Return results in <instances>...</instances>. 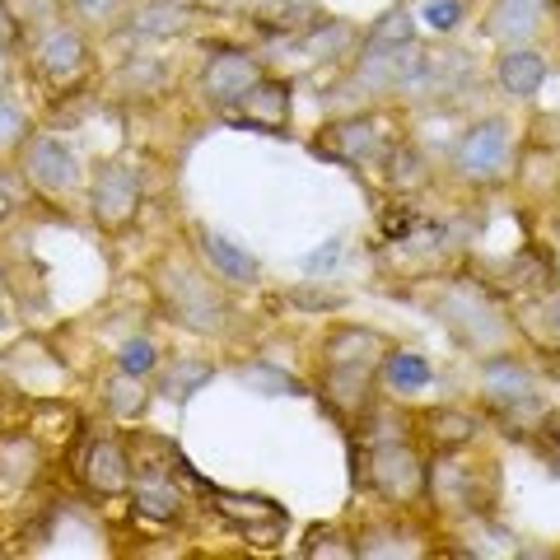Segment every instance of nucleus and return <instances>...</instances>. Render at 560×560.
Instances as JSON below:
<instances>
[{"instance_id":"nucleus-14","label":"nucleus","mask_w":560,"mask_h":560,"mask_svg":"<svg viewBox=\"0 0 560 560\" xmlns=\"http://www.w3.org/2000/svg\"><path fill=\"white\" fill-rule=\"evenodd\" d=\"M486 397L495 401L500 411H518L533 401V374L514 360H490L486 364Z\"/></svg>"},{"instance_id":"nucleus-27","label":"nucleus","mask_w":560,"mask_h":560,"mask_svg":"<svg viewBox=\"0 0 560 560\" xmlns=\"http://www.w3.org/2000/svg\"><path fill=\"white\" fill-rule=\"evenodd\" d=\"M383 374H388L393 388L416 393V388H425V383H430V360L411 355V350H393V355L383 360Z\"/></svg>"},{"instance_id":"nucleus-19","label":"nucleus","mask_w":560,"mask_h":560,"mask_svg":"<svg viewBox=\"0 0 560 560\" xmlns=\"http://www.w3.org/2000/svg\"><path fill=\"white\" fill-rule=\"evenodd\" d=\"M201 253L210 257V267H215L220 276H230V280H257V257L248 248H238V243H230L224 234H201Z\"/></svg>"},{"instance_id":"nucleus-37","label":"nucleus","mask_w":560,"mask_h":560,"mask_svg":"<svg viewBox=\"0 0 560 560\" xmlns=\"http://www.w3.org/2000/svg\"><path fill=\"white\" fill-rule=\"evenodd\" d=\"M5 90H10V51L0 43V98H5Z\"/></svg>"},{"instance_id":"nucleus-38","label":"nucleus","mask_w":560,"mask_h":560,"mask_svg":"<svg viewBox=\"0 0 560 560\" xmlns=\"http://www.w3.org/2000/svg\"><path fill=\"white\" fill-rule=\"evenodd\" d=\"M547 440L560 448V411H556V416H547Z\"/></svg>"},{"instance_id":"nucleus-15","label":"nucleus","mask_w":560,"mask_h":560,"mask_svg":"<svg viewBox=\"0 0 560 560\" xmlns=\"http://www.w3.org/2000/svg\"><path fill=\"white\" fill-rule=\"evenodd\" d=\"M187 5L178 0H136L131 5V33L140 38H178L187 33Z\"/></svg>"},{"instance_id":"nucleus-22","label":"nucleus","mask_w":560,"mask_h":560,"mask_svg":"<svg viewBox=\"0 0 560 560\" xmlns=\"http://www.w3.org/2000/svg\"><path fill=\"white\" fill-rule=\"evenodd\" d=\"M425 434H430V444H434V448L453 453V448L471 444V434H477V416L440 407V411H430V416H425Z\"/></svg>"},{"instance_id":"nucleus-36","label":"nucleus","mask_w":560,"mask_h":560,"mask_svg":"<svg viewBox=\"0 0 560 560\" xmlns=\"http://www.w3.org/2000/svg\"><path fill=\"white\" fill-rule=\"evenodd\" d=\"M75 10H80V14H90V20H103V14H113V10H117V0H75Z\"/></svg>"},{"instance_id":"nucleus-25","label":"nucleus","mask_w":560,"mask_h":560,"mask_svg":"<svg viewBox=\"0 0 560 560\" xmlns=\"http://www.w3.org/2000/svg\"><path fill=\"white\" fill-rule=\"evenodd\" d=\"M257 10H261V20L267 24L294 28V33L318 24V0H257Z\"/></svg>"},{"instance_id":"nucleus-18","label":"nucleus","mask_w":560,"mask_h":560,"mask_svg":"<svg viewBox=\"0 0 560 560\" xmlns=\"http://www.w3.org/2000/svg\"><path fill=\"white\" fill-rule=\"evenodd\" d=\"M541 80H547V61H541V51H504L500 57V84L510 90L514 98H533L541 90Z\"/></svg>"},{"instance_id":"nucleus-13","label":"nucleus","mask_w":560,"mask_h":560,"mask_svg":"<svg viewBox=\"0 0 560 560\" xmlns=\"http://www.w3.org/2000/svg\"><path fill=\"white\" fill-rule=\"evenodd\" d=\"M84 38L80 33H70V28H51L47 38L38 43V51H33V66H38V75L47 84H66V80H75L80 70H84Z\"/></svg>"},{"instance_id":"nucleus-32","label":"nucleus","mask_w":560,"mask_h":560,"mask_svg":"<svg viewBox=\"0 0 560 560\" xmlns=\"http://www.w3.org/2000/svg\"><path fill=\"white\" fill-rule=\"evenodd\" d=\"M388 178L393 187H420V154L416 150H393V160H388Z\"/></svg>"},{"instance_id":"nucleus-42","label":"nucleus","mask_w":560,"mask_h":560,"mask_svg":"<svg viewBox=\"0 0 560 560\" xmlns=\"http://www.w3.org/2000/svg\"><path fill=\"white\" fill-rule=\"evenodd\" d=\"M556 323H560V300H556Z\"/></svg>"},{"instance_id":"nucleus-20","label":"nucleus","mask_w":560,"mask_h":560,"mask_svg":"<svg viewBox=\"0 0 560 560\" xmlns=\"http://www.w3.org/2000/svg\"><path fill=\"white\" fill-rule=\"evenodd\" d=\"M33 477H38V444L28 434H5L0 440V481L28 486Z\"/></svg>"},{"instance_id":"nucleus-23","label":"nucleus","mask_w":560,"mask_h":560,"mask_svg":"<svg viewBox=\"0 0 560 560\" xmlns=\"http://www.w3.org/2000/svg\"><path fill=\"white\" fill-rule=\"evenodd\" d=\"M383 355V341L374 331H337L327 346V360L331 364H360V370H370V360Z\"/></svg>"},{"instance_id":"nucleus-40","label":"nucleus","mask_w":560,"mask_h":560,"mask_svg":"<svg viewBox=\"0 0 560 560\" xmlns=\"http://www.w3.org/2000/svg\"><path fill=\"white\" fill-rule=\"evenodd\" d=\"M5 215H10V191L0 187V220H5Z\"/></svg>"},{"instance_id":"nucleus-31","label":"nucleus","mask_w":560,"mask_h":560,"mask_svg":"<svg viewBox=\"0 0 560 560\" xmlns=\"http://www.w3.org/2000/svg\"><path fill=\"white\" fill-rule=\"evenodd\" d=\"M355 556H416V547H401V537L388 528H374L355 541Z\"/></svg>"},{"instance_id":"nucleus-33","label":"nucleus","mask_w":560,"mask_h":560,"mask_svg":"<svg viewBox=\"0 0 560 560\" xmlns=\"http://www.w3.org/2000/svg\"><path fill=\"white\" fill-rule=\"evenodd\" d=\"M420 20H425L434 33H448V28H458V20H463V5H458V0H425V10H420Z\"/></svg>"},{"instance_id":"nucleus-1","label":"nucleus","mask_w":560,"mask_h":560,"mask_svg":"<svg viewBox=\"0 0 560 560\" xmlns=\"http://www.w3.org/2000/svg\"><path fill=\"white\" fill-rule=\"evenodd\" d=\"M364 486H374L383 500H393V504H411L420 500L430 490V477H425V467H420L416 458V448L407 444H378L370 458H364Z\"/></svg>"},{"instance_id":"nucleus-17","label":"nucleus","mask_w":560,"mask_h":560,"mask_svg":"<svg viewBox=\"0 0 560 560\" xmlns=\"http://www.w3.org/2000/svg\"><path fill=\"white\" fill-rule=\"evenodd\" d=\"M537 14H541V0H495L486 33L500 43H523L537 28Z\"/></svg>"},{"instance_id":"nucleus-4","label":"nucleus","mask_w":560,"mask_h":560,"mask_svg":"<svg viewBox=\"0 0 560 560\" xmlns=\"http://www.w3.org/2000/svg\"><path fill=\"white\" fill-rule=\"evenodd\" d=\"M94 220L103 230H127L140 210V173L131 164H108L94 178Z\"/></svg>"},{"instance_id":"nucleus-35","label":"nucleus","mask_w":560,"mask_h":560,"mask_svg":"<svg viewBox=\"0 0 560 560\" xmlns=\"http://www.w3.org/2000/svg\"><path fill=\"white\" fill-rule=\"evenodd\" d=\"M337 253H341V243H327V248H323V253H313V257L304 261V271H327V267H331V261H337Z\"/></svg>"},{"instance_id":"nucleus-16","label":"nucleus","mask_w":560,"mask_h":560,"mask_svg":"<svg viewBox=\"0 0 560 560\" xmlns=\"http://www.w3.org/2000/svg\"><path fill=\"white\" fill-rule=\"evenodd\" d=\"M323 397H327V407L341 416L364 411V401H370V370H360V364H331Z\"/></svg>"},{"instance_id":"nucleus-26","label":"nucleus","mask_w":560,"mask_h":560,"mask_svg":"<svg viewBox=\"0 0 560 560\" xmlns=\"http://www.w3.org/2000/svg\"><path fill=\"white\" fill-rule=\"evenodd\" d=\"M145 407H150V393L140 388V374L121 370V374L108 383V411H113L117 420H136V416H145Z\"/></svg>"},{"instance_id":"nucleus-30","label":"nucleus","mask_w":560,"mask_h":560,"mask_svg":"<svg viewBox=\"0 0 560 560\" xmlns=\"http://www.w3.org/2000/svg\"><path fill=\"white\" fill-rule=\"evenodd\" d=\"M117 364H121L127 374H150L154 364H160V350H154V341H145V337H131L127 346H121Z\"/></svg>"},{"instance_id":"nucleus-3","label":"nucleus","mask_w":560,"mask_h":560,"mask_svg":"<svg viewBox=\"0 0 560 560\" xmlns=\"http://www.w3.org/2000/svg\"><path fill=\"white\" fill-rule=\"evenodd\" d=\"M215 500V514L230 518L234 528L253 541V547H276L280 533H285V510L267 495H234V490H210Z\"/></svg>"},{"instance_id":"nucleus-5","label":"nucleus","mask_w":560,"mask_h":560,"mask_svg":"<svg viewBox=\"0 0 560 560\" xmlns=\"http://www.w3.org/2000/svg\"><path fill=\"white\" fill-rule=\"evenodd\" d=\"M24 173H28V183L38 187L43 197H61V191L75 187L80 164L57 136H33L24 145Z\"/></svg>"},{"instance_id":"nucleus-7","label":"nucleus","mask_w":560,"mask_h":560,"mask_svg":"<svg viewBox=\"0 0 560 560\" xmlns=\"http://www.w3.org/2000/svg\"><path fill=\"white\" fill-rule=\"evenodd\" d=\"M504 154H510V121L490 117V121H481V127H471V131L463 136V145H458V168L467 173V178L490 183V178H495V173L504 168Z\"/></svg>"},{"instance_id":"nucleus-8","label":"nucleus","mask_w":560,"mask_h":560,"mask_svg":"<svg viewBox=\"0 0 560 560\" xmlns=\"http://www.w3.org/2000/svg\"><path fill=\"white\" fill-rule=\"evenodd\" d=\"M257 80H261L257 57H248V51H220L201 75V94L215 103V108H234Z\"/></svg>"},{"instance_id":"nucleus-28","label":"nucleus","mask_w":560,"mask_h":560,"mask_svg":"<svg viewBox=\"0 0 560 560\" xmlns=\"http://www.w3.org/2000/svg\"><path fill=\"white\" fill-rule=\"evenodd\" d=\"M248 388H257V393H267V397H304V383L300 378H290V374H280V370H271V364H248V370L238 374Z\"/></svg>"},{"instance_id":"nucleus-9","label":"nucleus","mask_w":560,"mask_h":560,"mask_svg":"<svg viewBox=\"0 0 560 560\" xmlns=\"http://www.w3.org/2000/svg\"><path fill=\"white\" fill-rule=\"evenodd\" d=\"M80 477L94 495H127L136 467L127 458V448L113 444V440H94L84 448V463H80Z\"/></svg>"},{"instance_id":"nucleus-11","label":"nucleus","mask_w":560,"mask_h":560,"mask_svg":"<svg viewBox=\"0 0 560 560\" xmlns=\"http://www.w3.org/2000/svg\"><path fill=\"white\" fill-rule=\"evenodd\" d=\"M383 136L370 117H355V121H331V127L318 131V140H313V150L327 154V160H341V164H355V160H370V154H378Z\"/></svg>"},{"instance_id":"nucleus-24","label":"nucleus","mask_w":560,"mask_h":560,"mask_svg":"<svg viewBox=\"0 0 560 560\" xmlns=\"http://www.w3.org/2000/svg\"><path fill=\"white\" fill-rule=\"evenodd\" d=\"M210 364L206 360H173L168 364V374H164V383H160V393L164 397H173V401H187L191 393H201L206 383H210Z\"/></svg>"},{"instance_id":"nucleus-34","label":"nucleus","mask_w":560,"mask_h":560,"mask_svg":"<svg viewBox=\"0 0 560 560\" xmlns=\"http://www.w3.org/2000/svg\"><path fill=\"white\" fill-rule=\"evenodd\" d=\"M411 38H416V28H411V20L401 10H393L388 20H378L374 33H370V43H411Z\"/></svg>"},{"instance_id":"nucleus-10","label":"nucleus","mask_w":560,"mask_h":560,"mask_svg":"<svg viewBox=\"0 0 560 560\" xmlns=\"http://www.w3.org/2000/svg\"><path fill=\"white\" fill-rule=\"evenodd\" d=\"M463 84H471V61H467V51H430V57L416 61L411 80L401 84V90L430 98V90H434V94H458Z\"/></svg>"},{"instance_id":"nucleus-21","label":"nucleus","mask_w":560,"mask_h":560,"mask_svg":"<svg viewBox=\"0 0 560 560\" xmlns=\"http://www.w3.org/2000/svg\"><path fill=\"white\" fill-rule=\"evenodd\" d=\"M355 43V28L350 24H337V20H318L313 28L300 33V51H304V61H331V57H341V51Z\"/></svg>"},{"instance_id":"nucleus-12","label":"nucleus","mask_w":560,"mask_h":560,"mask_svg":"<svg viewBox=\"0 0 560 560\" xmlns=\"http://www.w3.org/2000/svg\"><path fill=\"white\" fill-rule=\"evenodd\" d=\"M131 500H136V510L145 514V518H183V490L178 481L168 477L164 467H136V477H131Z\"/></svg>"},{"instance_id":"nucleus-41","label":"nucleus","mask_w":560,"mask_h":560,"mask_svg":"<svg viewBox=\"0 0 560 560\" xmlns=\"http://www.w3.org/2000/svg\"><path fill=\"white\" fill-rule=\"evenodd\" d=\"M5 20H10V14H5V5H0V33H5Z\"/></svg>"},{"instance_id":"nucleus-6","label":"nucleus","mask_w":560,"mask_h":560,"mask_svg":"<svg viewBox=\"0 0 560 560\" xmlns=\"http://www.w3.org/2000/svg\"><path fill=\"white\" fill-rule=\"evenodd\" d=\"M238 127H248V131H261V136H280L290 127V84L285 80H267L261 75L248 94H243L234 103V113H230Z\"/></svg>"},{"instance_id":"nucleus-2","label":"nucleus","mask_w":560,"mask_h":560,"mask_svg":"<svg viewBox=\"0 0 560 560\" xmlns=\"http://www.w3.org/2000/svg\"><path fill=\"white\" fill-rule=\"evenodd\" d=\"M160 290H164V304L173 308V318H183L197 331H224V300L201 276H191L187 267H164Z\"/></svg>"},{"instance_id":"nucleus-29","label":"nucleus","mask_w":560,"mask_h":560,"mask_svg":"<svg viewBox=\"0 0 560 560\" xmlns=\"http://www.w3.org/2000/svg\"><path fill=\"white\" fill-rule=\"evenodd\" d=\"M304 556L308 560H318V556H327V560H355V541H350L346 533H337V528H313L308 541H304Z\"/></svg>"},{"instance_id":"nucleus-39","label":"nucleus","mask_w":560,"mask_h":560,"mask_svg":"<svg viewBox=\"0 0 560 560\" xmlns=\"http://www.w3.org/2000/svg\"><path fill=\"white\" fill-rule=\"evenodd\" d=\"M206 5H215V10H238L243 0H206Z\"/></svg>"}]
</instances>
